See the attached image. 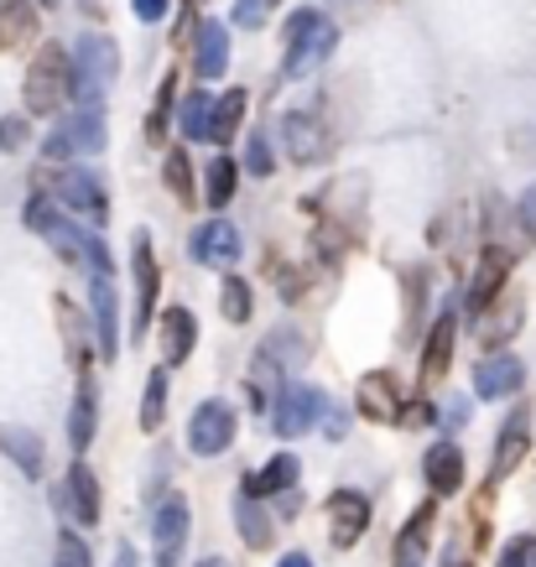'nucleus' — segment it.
Returning <instances> with one entry per match:
<instances>
[{"mask_svg": "<svg viewBox=\"0 0 536 567\" xmlns=\"http://www.w3.org/2000/svg\"><path fill=\"white\" fill-rule=\"evenodd\" d=\"M271 6H277V0H235V27H240V32H256V27H266Z\"/></svg>", "mask_w": 536, "mask_h": 567, "instance_id": "obj_39", "label": "nucleus"}, {"mask_svg": "<svg viewBox=\"0 0 536 567\" xmlns=\"http://www.w3.org/2000/svg\"><path fill=\"white\" fill-rule=\"evenodd\" d=\"M329 532L333 547H360V536L370 532V499L360 489H333L329 495Z\"/></svg>", "mask_w": 536, "mask_h": 567, "instance_id": "obj_13", "label": "nucleus"}, {"mask_svg": "<svg viewBox=\"0 0 536 567\" xmlns=\"http://www.w3.org/2000/svg\"><path fill=\"white\" fill-rule=\"evenodd\" d=\"M520 224H526V229L536 235V188L526 193V198H520Z\"/></svg>", "mask_w": 536, "mask_h": 567, "instance_id": "obj_45", "label": "nucleus"}, {"mask_svg": "<svg viewBox=\"0 0 536 567\" xmlns=\"http://www.w3.org/2000/svg\"><path fill=\"white\" fill-rule=\"evenodd\" d=\"M167 6H173V0H131L136 21H146V27H156V21L167 17Z\"/></svg>", "mask_w": 536, "mask_h": 567, "instance_id": "obj_43", "label": "nucleus"}, {"mask_svg": "<svg viewBox=\"0 0 536 567\" xmlns=\"http://www.w3.org/2000/svg\"><path fill=\"white\" fill-rule=\"evenodd\" d=\"M422 480L433 495H458L464 489V453L458 443H433L422 453Z\"/></svg>", "mask_w": 536, "mask_h": 567, "instance_id": "obj_17", "label": "nucleus"}, {"mask_svg": "<svg viewBox=\"0 0 536 567\" xmlns=\"http://www.w3.org/2000/svg\"><path fill=\"white\" fill-rule=\"evenodd\" d=\"M287 58H281V79H308V73H318L323 63L333 58V48H339V27H333L323 11H312V6H302V11H292L287 17Z\"/></svg>", "mask_w": 536, "mask_h": 567, "instance_id": "obj_2", "label": "nucleus"}, {"mask_svg": "<svg viewBox=\"0 0 536 567\" xmlns=\"http://www.w3.org/2000/svg\"><path fill=\"white\" fill-rule=\"evenodd\" d=\"M453 344H458V318H453V308H449L433 323V333H427V349H422V380H443V375H449Z\"/></svg>", "mask_w": 536, "mask_h": 567, "instance_id": "obj_23", "label": "nucleus"}, {"mask_svg": "<svg viewBox=\"0 0 536 567\" xmlns=\"http://www.w3.org/2000/svg\"><path fill=\"white\" fill-rule=\"evenodd\" d=\"M0 453L21 468V474H42V437L27 427H11V422H0Z\"/></svg>", "mask_w": 536, "mask_h": 567, "instance_id": "obj_26", "label": "nucleus"}, {"mask_svg": "<svg viewBox=\"0 0 536 567\" xmlns=\"http://www.w3.org/2000/svg\"><path fill=\"white\" fill-rule=\"evenodd\" d=\"M235 177H240V162L235 156H214L208 162V208H225L229 198H235Z\"/></svg>", "mask_w": 536, "mask_h": 567, "instance_id": "obj_33", "label": "nucleus"}, {"mask_svg": "<svg viewBox=\"0 0 536 567\" xmlns=\"http://www.w3.org/2000/svg\"><path fill=\"white\" fill-rule=\"evenodd\" d=\"M245 121V89H225L219 100H214V121H208V141H219L225 146Z\"/></svg>", "mask_w": 536, "mask_h": 567, "instance_id": "obj_30", "label": "nucleus"}, {"mask_svg": "<svg viewBox=\"0 0 536 567\" xmlns=\"http://www.w3.org/2000/svg\"><path fill=\"white\" fill-rule=\"evenodd\" d=\"M21 141H27V121H17V115L0 121V152H17Z\"/></svg>", "mask_w": 536, "mask_h": 567, "instance_id": "obj_44", "label": "nucleus"}, {"mask_svg": "<svg viewBox=\"0 0 536 567\" xmlns=\"http://www.w3.org/2000/svg\"><path fill=\"white\" fill-rule=\"evenodd\" d=\"M245 173H250V177H271V173H277V156H271V136H266V131H256V136L245 141Z\"/></svg>", "mask_w": 536, "mask_h": 567, "instance_id": "obj_38", "label": "nucleus"}, {"mask_svg": "<svg viewBox=\"0 0 536 567\" xmlns=\"http://www.w3.org/2000/svg\"><path fill=\"white\" fill-rule=\"evenodd\" d=\"M73 94V58L58 42L42 48L32 58V69H27V84H21V100L32 115H52V110H63Z\"/></svg>", "mask_w": 536, "mask_h": 567, "instance_id": "obj_3", "label": "nucleus"}, {"mask_svg": "<svg viewBox=\"0 0 536 567\" xmlns=\"http://www.w3.org/2000/svg\"><path fill=\"white\" fill-rule=\"evenodd\" d=\"M360 412L370 416V422H401L406 416V406H401V385L391 370H370V375L360 380Z\"/></svg>", "mask_w": 536, "mask_h": 567, "instance_id": "obj_14", "label": "nucleus"}, {"mask_svg": "<svg viewBox=\"0 0 536 567\" xmlns=\"http://www.w3.org/2000/svg\"><path fill=\"white\" fill-rule=\"evenodd\" d=\"M152 536H156V551H162V567H173L177 547H183V536H188V505H183V499H167L152 520Z\"/></svg>", "mask_w": 536, "mask_h": 567, "instance_id": "obj_24", "label": "nucleus"}, {"mask_svg": "<svg viewBox=\"0 0 536 567\" xmlns=\"http://www.w3.org/2000/svg\"><path fill=\"white\" fill-rule=\"evenodd\" d=\"M52 193H58V204L69 208V214H79V219H89V224L110 219V193H104V183L94 173H84V167H58V173H52Z\"/></svg>", "mask_w": 536, "mask_h": 567, "instance_id": "obj_7", "label": "nucleus"}, {"mask_svg": "<svg viewBox=\"0 0 536 567\" xmlns=\"http://www.w3.org/2000/svg\"><path fill=\"white\" fill-rule=\"evenodd\" d=\"M277 567H312V557H308V551H287Z\"/></svg>", "mask_w": 536, "mask_h": 567, "instance_id": "obj_47", "label": "nucleus"}, {"mask_svg": "<svg viewBox=\"0 0 536 567\" xmlns=\"http://www.w3.org/2000/svg\"><path fill=\"white\" fill-rule=\"evenodd\" d=\"M63 495H69V511H73L79 526H94V520H100V480H94V468H89L84 458H73L69 464Z\"/></svg>", "mask_w": 536, "mask_h": 567, "instance_id": "obj_19", "label": "nucleus"}, {"mask_svg": "<svg viewBox=\"0 0 536 567\" xmlns=\"http://www.w3.org/2000/svg\"><path fill=\"white\" fill-rule=\"evenodd\" d=\"M225 69H229V27L225 21H204L198 27V52H193V73L204 84V79H225Z\"/></svg>", "mask_w": 536, "mask_h": 567, "instance_id": "obj_18", "label": "nucleus"}, {"mask_svg": "<svg viewBox=\"0 0 536 567\" xmlns=\"http://www.w3.org/2000/svg\"><path fill=\"white\" fill-rule=\"evenodd\" d=\"M162 360L167 364H183L193 354V344H198V318H193L188 308H167L162 312Z\"/></svg>", "mask_w": 536, "mask_h": 567, "instance_id": "obj_21", "label": "nucleus"}, {"mask_svg": "<svg viewBox=\"0 0 536 567\" xmlns=\"http://www.w3.org/2000/svg\"><path fill=\"white\" fill-rule=\"evenodd\" d=\"M318 412H329V395L318 391V385H287L271 401V432L292 443V437H302L318 422Z\"/></svg>", "mask_w": 536, "mask_h": 567, "instance_id": "obj_8", "label": "nucleus"}, {"mask_svg": "<svg viewBox=\"0 0 536 567\" xmlns=\"http://www.w3.org/2000/svg\"><path fill=\"white\" fill-rule=\"evenodd\" d=\"M516 328H520V302L516 297H505L501 308H485L480 339H485V344H505V339H516Z\"/></svg>", "mask_w": 536, "mask_h": 567, "instance_id": "obj_32", "label": "nucleus"}, {"mask_svg": "<svg viewBox=\"0 0 536 567\" xmlns=\"http://www.w3.org/2000/svg\"><path fill=\"white\" fill-rule=\"evenodd\" d=\"M162 177H167V188H173V198L183 208L198 204V188H193V162L188 152H167V167H162Z\"/></svg>", "mask_w": 536, "mask_h": 567, "instance_id": "obj_34", "label": "nucleus"}, {"mask_svg": "<svg viewBox=\"0 0 536 567\" xmlns=\"http://www.w3.org/2000/svg\"><path fill=\"white\" fill-rule=\"evenodd\" d=\"M208 121H214V100H208L204 89H193L183 110H177V131L188 141H208Z\"/></svg>", "mask_w": 536, "mask_h": 567, "instance_id": "obj_31", "label": "nucleus"}, {"mask_svg": "<svg viewBox=\"0 0 536 567\" xmlns=\"http://www.w3.org/2000/svg\"><path fill=\"white\" fill-rule=\"evenodd\" d=\"M89 297H94V339H100V354L115 360V349H121V302H115V281H110V276H94V281H89Z\"/></svg>", "mask_w": 536, "mask_h": 567, "instance_id": "obj_15", "label": "nucleus"}, {"mask_svg": "<svg viewBox=\"0 0 536 567\" xmlns=\"http://www.w3.org/2000/svg\"><path fill=\"white\" fill-rule=\"evenodd\" d=\"M58 567H89V547L79 536H63V542H58Z\"/></svg>", "mask_w": 536, "mask_h": 567, "instance_id": "obj_42", "label": "nucleus"}, {"mask_svg": "<svg viewBox=\"0 0 536 567\" xmlns=\"http://www.w3.org/2000/svg\"><path fill=\"white\" fill-rule=\"evenodd\" d=\"M329 146L333 141L318 115H308V110H287V115H281V152L292 156L297 167H318V162L329 156Z\"/></svg>", "mask_w": 536, "mask_h": 567, "instance_id": "obj_9", "label": "nucleus"}, {"mask_svg": "<svg viewBox=\"0 0 536 567\" xmlns=\"http://www.w3.org/2000/svg\"><path fill=\"white\" fill-rule=\"evenodd\" d=\"M427 532H433V505H422L396 536V567H416L427 551Z\"/></svg>", "mask_w": 536, "mask_h": 567, "instance_id": "obj_28", "label": "nucleus"}, {"mask_svg": "<svg viewBox=\"0 0 536 567\" xmlns=\"http://www.w3.org/2000/svg\"><path fill=\"white\" fill-rule=\"evenodd\" d=\"M526 453H532V406H516V416L501 427L495 437V458H489V474L485 484H501L505 474H516L526 464Z\"/></svg>", "mask_w": 536, "mask_h": 567, "instance_id": "obj_12", "label": "nucleus"}, {"mask_svg": "<svg viewBox=\"0 0 536 567\" xmlns=\"http://www.w3.org/2000/svg\"><path fill=\"white\" fill-rule=\"evenodd\" d=\"M198 567H229V563H225V557H204V563H198Z\"/></svg>", "mask_w": 536, "mask_h": 567, "instance_id": "obj_50", "label": "nucleus"}, {"mask_svg": "<svg viewBox=\"0 0 536 567\" xmlns=\"http://www.w3.org/2000/svg\"><path fill=\"white\" fill-rule=\"evenodd\" d=\"M131 276H136V333H146L156 318V287H162V266H156L146 229H136V240H131Z\"/></svg>", "mask_w": 536, "mask_h": 567, "instance_id": "obj_11", "label": "nucleus"}, {"mask_svg": "<svg viewBox=\"0 0 536 567\" xmlns=\"http://www.w3.org/2000/svg\"><path fill=\"white\" fill-rule=\"evenodd\" d=\"M297 474H302V464H297V453H277L271 464L260 468V474H250V480L240 484V495L250 499H266V495H292Z\"/></svg>", "mask_w": 536, "mask_h": 567, "instance_id": "obj_22", "label": "nucleus"}, {"mask_svg": "<svg viewBox=\"0 0 536 567\" xmlns=\"http://www.w3.org/2000/svg\"><path fill=\"white\" fill-rule=\"evenodd\" d=\"M167 125H173V79L162 84V100L152 104V121H146V136L162 141V136H167Z\"/></svg>", "mask_w": 536, "mask_h": 567, "instance_id": "obj_40", "label": "nucleus"}, {"mask_svg": "<svg viewBox=\"0 0 536 567\" xmlns=\"http://www.w3.org/2000/svg\"><path fill=\"white\" fill-rule=\"evenodd\" d=\"M167 416V370H152L146 395H141V432H156Z\"/></svg>", "mask_w": 536, "mask_h": 567, "instance_id": "obj_36", "label": "nucleus"}, {"mask_svg": "<svg viewBox=\"0 0 536 567\" xmlns=\"http://www.w3.org/2000/svg\"><path fill=\"white\" fill-rule=\"evenodd\" d=\"M58 308V318H63V333H69V349H73V364L84 370V360H89V349H84V318H79V308H73L69 297H58L52 302Z\"/></svg>", "mask_w": 536, "mask_h": 567, "instance_id": "obj_37", "label": "nucleus"}, {"mask_svg": "<svg viewBox=\"0 0 536 567\" xmlns=\"http://www.w3.org/2000/svg\"><path fill=\"white\" fill-rule=\"evenodd\" d=\"M495 567H536V536H516V542L501 551Z\"/></svg>", "mask_w": 536, "mask_h": 567, "instance_id": "obj_41", "label": "nucleus"}, {"mask_svg": "<svg viewBox=\"0 0 536 567\" xmlns=\"http://www.w3.org/2000/svg\"><path fill=\"white\" fill-rule=\"evenodd\" d=\"M27 224H32L37 235H42V240H48L63 260H79V266H89L94 276H115V260H110V250H104L100 235L79 229V224L52 204V198H42V193L27 198Z\"/></svg>", "mask_w": 536, "mask_h": 567, "instance_id": "obj_1", "label": "nucleus"}, {"mask_svg": "<svg viewBox=\"0 0 536 567\" xmlns=\"http://www.w3.org/2000/svg\"><path fill=\"white\" fill-rule=\"evenodd\" d=\"M94 422H100V395H94V380H79V395H73V412H69V443L73 453H84L94 443Z\"/></svg>", "mask_w": 536, "mask_h": 567, "instance_id": "obj_25", "label": "nucleus"}, {"mask_svg": "<svg viewBox=\"0 0 536 567\" xmlns=\"http://www.w3.org/2000/svg\"><path fill=\"white\" fill-rule=\"evenodd\" d=\"M344 432H349V416L333 412V416H329V437H344Z\"/></svg>", "mask_w": 536, "mask_h": 567, "instance_id": "obj_48", "label": "nucleus"}, {"mask_svg": "<svg viewBox=\"0 0 536 567\" xmlns=\"http://www.w3.org/2000/svg\"><path fill=\"white\" fill-rule=\"evenodd\" d=\"M235 427H240V416L229 401H198L188 416V447L198 458H219L235 443Z\"/></svg>", "mask_w": 536, "mask_h": 567, "instance_id": "obj_6", "label": "nucleus"}, {"mask_svg": "<svg viewBox=\"0 0 536 567\" xmlns=\"http://www.w3.org/2000/svg\"><path fill=\"white\" fill-rule=\"evenodd\" d=\"M505 276H511V256H505V250H485L480 271H474V281H468V312L495 308V297L505 292Z\"/></svg>", "mask_w": 536, "mask_h": 567, "instance_id": "obj_20", "label": "nucleus"}, {"mask_svg": "<svg viewBox=\"0 0 536 567\" xmlns=\"http://www.w3.org/2000/svg\"><path fill=\"white\" fill-rule=\"evenodd\" d=\"M27 37H37V11L27 0H0V52L21 48Z\"/></svg>", "mask_w": 536, "mask_h": 567, "instance_id": "obj_27", "label": "nucleus"}, {"mask_svg": "<svg viewBox=\"0 0 536 567\" xmlns=\"http://www.w3.org/2000/svg\"><path fill=\"white\" fill-rule=\"evenodd\" d=\"M219 312H225L229 323H245V318L256 312V297H250V281H245V276H225V287H219Z\"/></svg>", "mask_w": 536, "mask_h": 567, "instance_id": "obj_35", "label": "nucleus"}, {"mask_svg": "<svg viewBox=\"0 0 536 567\" xmlns=\"http://www.w3.org/2000/svg\"><path fill=\"white\" fill-rule=\"evenodd\" d=\"M464 401H453V406H449V412H443V422H453V427H458V422H464Z\"/></svg>", "mask_w": 536, "mask_h": 567, "instance_id": "obj_49", "label": "nucleus"}, {"mask_svg": "<svg viewBox=\"0 0 536 567\" xmlns=\"http://www.w3.org/2000/svg\"><path fill=\"white\" fill-rule=\"evenodd\" d=\"M245 240H240V229L229 219H208L193 229V240H188V256L198 260V266H214V271H229L235 260H240Z\"/></svg>", "mask_w": 536, "mask_h": 567, "instance_id": "obj_10", "label": "nucleus"}, {"mask_svg": "<svg viewBox=\"0 0 536 567\" xmlns=\"http://www.w3.org/2000/svg\"><path fill=\"white\" fill-rule=\"evenodd\" d=\"M110 567H141L136 563V547H125V542H121V547H115V563H110Z\"/></svg>", "mask_w": 536, "mask_h": 567, "instance_id": "obj_46", "label": "nucleus"}, {"mask_svg": "<svg viewBox=\"0 0 536 567\" xmlns=\"http://www.w3.org/2000/svg\"><path fill=\"white\" fill-rule=\"evenodd\" d=\"M42 6H58V0H42Z\"/></svg>", "mask_w": 536, "mask_h": 567, "instance_id": "obj_51", "label": "nucleus"}, {"mask_svg": "<svg viewBox=\"0 0 536 567\" xmlns=\"http://www.w3.org/2000/svg\"><path fill=\"white\" fill-rule=\"evenodd\" d=\"M453 567H464V563H453Z\"/></svg>", "mask_w": 536, "mask_h": 567, "instance_id": "obj_52", "label": "nucleus"}, {"mask_svg": "<svg viewBox=\"0 0 536 567\" xmlns=\"http://www.w3.org/2000/svg\"><path fill=\"white\" fill-rule=\"evenodd\" d=\"M115 73H121V52L115 42L100 32H89L73 42V94L69 100L79 104H100V94L115 84Z\"/></svg>", "mask_w": 536, "mask_h": 567, "instance_id": "obj_4", "label": "nucleus"}, {"mask_svg": "<svg viewBox=\"0 0 536 567\" xmlns=\"http://www.w3.org/2000/svg\"><path fill=\"white\" fill-rule=\"evenodd\" d=\"M94 152H104V110L100 104H84L79 115H69V121L42 141V156H48V162H69V156H94Z\"/></svg>", "mask_w": 536, "mask_h": 567, "instance_id": "obj_5", "label": "nucleus"}, {"mask_svg": "<svg viewBox=\"0 0 536 567\" xmlns=\"http://www.w3.org/2000/svg\"><path fill=\"white\" fill-rule=\"evenodd\" d=\"M526 385V364L516 354H489L480 370H474V395H485V401H505V395H516Z\"/></svg>", "mask_w": 536, "mask_h": 567, "instance_id": "obj_16", "label": "nucleus"}, {"mask_svg": "<svg viewBox=\"0 0 536 567\" xmlns=\"http://www.w3.org/2000/svg\"><path fill=\"white\" fill-rule=\"evenodd\" d=\"M235 526H240L245 547H256V551L271 547V516L260 511V499H250V495L235 499Z\"/></svg>", "mask_w": 536, "mask_h": 567, "instance_id": "obj_29", "label": "nucleus"}]
</instances>
